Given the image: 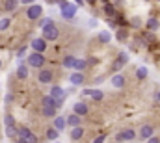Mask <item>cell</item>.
I'll return each instance as SVG.
<instances>
[{
	"mask_svg": "<svg viewBox=\"0 0 160 143\" xmlns=\"http://www.w3.org/2000/svg\"><path fill=\"white\" fill-rule=\"evenodd\" d=\"M121 2H123V0H114V4H116V6H121Z\"/></svg>",
	"mask_w": 160,
	"mask_h": 143,
	"instance_id": "42",
	"label": "cell"
},
{
	"mask_svg": "<svg viewBox=\"0 0 160 143\" xmlns=\"http://www.w3.org/2000/svg\"><path fill=\"white\" fill-rule=\"evenodd\" d=\"M50 22H52V21H50L48 17H43V19H39V26H41V28H43V26H47V24H50Z\"/></svg>",
	"mask_w": 160,
	"mask_h": 143,
	"instance_id": "32",
	"label": "cell"
},
{
	"mask_svg": "<svg viewBox=\"0 0 160 143\" xmlns=\"http://www.w3.org/2000/svg\"><path fill=\"white\" fill-rule=\"evenodd\" d=\"M86 2H88V4H95L97 0H86Z\"/></svg>",
	"mask_w": 160,
	"mask_h": 143,
	"instance_id": "43",
	"label": "cell"
},
{
	"mask_svg": "<svg viewBox=\"0 0 160 143\" xmlns=\"http://www.w3.org/2000/svg\"><path fill=\"white\" fill-rule=\"evenodd\" d=\"M73 111L77 113V115H88V111H89V108H88V104H84V102H77L75 106H73Z\"/></svg>",
	"mask_w": 160,
	"mask_h": 143,
	"instance_id": "14",
	"label": "cell"
},
{
	"mask_svg": "<svg viewBox=\"0 0 160 143\" xmlns=\"http://www.w3.org/2000/svg\"><path fill=\"white\" fill-rule=\"evenodd\" d=\"M118 37H119L121 41H123V39L127 37V34H125V30H119V34H118Z\"/></svg>",
	"mask_w": 160,
	"mask_h": 143,
	"instance_id": "35",
	"label": "cell"
},
{
	"mask_svg": "<svg viewBox=\"0 0 160 143\" xmlns=\"http://www.w3.org/2000/svg\"><path fill=\"white\" fill-rule=\"evenodd\" d=\"M41 106L43 108H58V104H56V99H52L50 95H45L41 99Z\"/></svg>",
	"mask_w": 160,
	"mask_h": 143,
	"instance_id": "16",
	"label": "cell"
},
{
	"mask_svg": "<svg viewBox=\"0 0 160 143\" xmlns=\"http://www.w3.org/2000/svg\"><path fill=\"white\" fill-rule=\"evenodd\" d=\"M147 74H149V71H147V67H140V69L136 71V76H138L140 80H143V78H147Z\"/></svg>",
	"mask_w": 160,
	"mask_h": 143,
	"instance_id": "28",
	"label": "cell"
},
{
	"mask_svg": "<svg viewBox=\"0 0 160 143\" xmlns=\"http://www.w3.org/2000/svg\"><path fill=\"white\" fill-rule=\"evenodd\" d=\"M110 39H112L110 32H101L99 34V41H102V43H110Z\"/></svg>",
	"mask_w": 160,
	"mask_h": 143,
	"instance_id": "30",
	"label": "cell"
},
{
	"mask_svg": "<svg viewBox=\"0 0 160 143\" xmlns=\"http://www.w3.org/2000/svg\"><path fill=\"white\" fill-rule=\"evenodd\" d=\"M69 82H71V86H82L84 84V74L80 71H75L69 76Z\"/></svg>",
	"mask_w": 160,
	"mask_h": 143,
	"instance_id": "12",
	"label": "cell"
},
{
	"mask_svg": "<svg viewBox=\"0 0 160 143\" xmlns=\"http://www.w3.org/2000/svg\"><path fill=\"white\" fill-rule=\"evenodd\" d=\"M158 26H160L158 19H149V21H147V28H149V30H158Z\"/></svg>",
	"mask_w": 160,
	"mask_h": 143,
	"instance_id": "26",
	"label": "cell"
},
{
	"mask_svg": "<svg viewBox=\"0 0 160 143\" xmlns=\"http://www.w3.org/2000/svg\"><path fill=\"white\" fill-rule=\"evenodd\" d=\"M93 143H104V136H102V134H101V136H97V140H95Z\"/></svg>",
	"mask_w": 160,
	"mask_h": 143,
	"instance_id": "34",
	"label": "cell"
},
{
	"mask_svg": "<svg viewBox=\"0 0 160 143\" xmlns=\"http://www.w3.org/2000/svg\"><path fill=\"white\" fill-rule=\"evenodd\" d=\"M75 63H77V58H73V56H65V58H63V67L75 69Z\"/></svg>",
	"mask_w": 160,
	"mask_h": 143,
	"instance_id": "22",
	"label": "cell"
},
{
	"mask_svg": "<svg viewBox=\"0 0 160 143\" xmlns=\"http://www.w3.org/2000/svg\"><path fill=\"white\" fill-rule=\"evenodd\" d=\"M112 86L114 87H125V76L121 72H118L116 76H112Z\"/></svg>",
	"mask_w": 160,
	"mask_h": 143,
	"instance_id": "18",
	"label": "cell"
},
{
	"mask_svg": "<svg viewBox=\"0 0 160 143\" xmlns=\"http://www.w3.org/2000/svg\"><path fill=\"white\" fill-rule=\"evenodd\" d=\"M86 67H88V62H86V60H77V63H75V69H77V71L82 72Z\"/></svg>",
	"mask_w": 160,
	"mask_h": 143,
	"instance_id": "27",
	"label": "cell"
},
{
	"mask_svg": "<svg viewBox=\"0 0 160 143\" xmlns=\"http://www.w3.org/2000/svg\"><path fill=\"white\" fill-rule=\"evenodd\" d=\"M48 95H50L52 99H56V104H58V108H62L63 101H65V89H63V87H60V86H52Z\"/></svg>",
	"mask_w": 160,
	"mask_h": 143,
	"instance_id": "4",
	"label": "cell"
},
{
	"mask_svg": "<svg viewBox=\"0 0 160 143\" xmlns=\"http://www.w3.org/2000/svg\"><path fill=\"white\" fill-rule=\"evenodd\" d=\"M38 78H39L41 84H50V82L54 80V72L48 71V69H41L39 74H38Z\"/></svg>",
	"mask_w": 160,
	"mask_h": 143,
	"instance_id": "10",
	"label": "cell"
},
{
	"mask_svg": "<svg viewBox=\"0 0 160 143\" xmlns=\"http://www.w3.org/2000/svg\"><path fill=\"white\" fill-rule=\"evenodd\" d=\"M41 15H43V7L39 4H32L26 7V17L30 21H38V19H41Z\"/></svg>",
	"mask_w": 160,
	"mask_h": 143,
	"instance_id": "6",
	"label": "cell"
},
{
	"mask_svg": "<svg viewBox=\"0 0 160 143\" xmlns=\"http://www.w3.org/2000/svg\"><path fill=\"white\" fill-rule=\"evenodd\" d=\"M47 43H48V41H47L45 37H38V39L32 41V48H34L36 52H41V54H43V52L47 50Z\"/></svg>",
	"mask_w": 160,
	"mask_h": 143,
	"instance_id": "9",
	"label": "cell"
},
{
	"mask_svg": "<svg viewBox=\"0 0 160 143\" xmlns=\"http://www.w3.org/2000/svg\"><path fill=\"white\" fill-rule=\"evenodd\" d=\"M19 138L26 140L28 143H38V138L34 136V132H32L30 128H26V126H21V128H19Z\"/></svg>",
	"mask_w": 160,
	"mask_h": 143,
	"instance_id": "7",
	"label": "cell"
},
{
	"mask_svg": "<svg viewBox=\"0 0 160 143\" xmlns=\"http://www.w3.org/2000/svg\"><path fill=\"white\" fill-rule=\"evenodd\" d=\"M134 138H136V132H134L132 128H127V130H123V132H119V134L116 136L118 141H132Z\"/></svg>",
	"mask_w": 160,
	"mask_h": 143,
	"instance_id": "8",
	"label": "cell"
},
{
	"mask_svg": "<svg viewBox=\"0 0 160 143\" xmlns=\"http://www.w3.org/2000/svg\"><path fill=\"white\" fill-rule=\"evenodd\" d=\"M75 2H77V6H78V7H80V6H84V0H75Z\"/></svg>",
	"mask_w": 160,
	"mask_h": 143,
	"instance_id": "39",
	"label": "cell"
},
{
	"mask_svg": "<svg viewBox=\"0 0 160 143\" xmlns=\"http://www.w3.org/2000/svg\"><path fill=\"white\" fill-rule=\"evenodd\" d=\"M104 13L108 15V17H116V9H114V6L108 2V4H104Z\"/></svg>",
	"mask_w": 160,
	"mask_h": 143,
	"instance_id": "24",
	"label": "cell"
},
{
	"mask_svg": "<svg viewBox=\"0 0 160 143\" xmlns=\"http://www.w3.org/2000/svg\"><path fill=\"white\" fill-rule=\"evenodd\" d=\"M58 136H60V130H56V128H54V126H52V128H48V130H47V138H48V140H56V138H58Z\"/></svg>",
	"mask_w": 160,
	"mask_h": 143,
	"instance_id": "25",
	"label": "cell"
},
{
	"mask_svg": "<svg viewBox=\"0 0 160 143\" xmlns=\"http://www.w3.org/2000/svg\"><path fill=\"white\" fill-rule=\"evenodd\" d=\"M157 101H158V102H160V91H158V93H157Z\"/></svg>",
	"mask_w": 160,
	"mask_h": 143,
	"instance_id": "44",
	"label": "cell"
},
{
	"mask_svg": "<svg viewBox=\"0 0 160 143\" xmlns=\"http://www.w3.org/2000/svg\"><path fill=\"white\" fill-rule=\"evenodd\" d=\"M41 30H43V37H45L47 41H56V39L60 37V32H58V26H56L54 22H50V24L43 26Z\"/></svg>",
	"mask_w": 160,
	"mask_h": 143,
	"instance_id": "2",
	"label": "cell"
},
{
	"mask_svg": "<svg viewBox=\"0 0 160 143\" xmlns=\"http://www.w3.org/2000/svg\"><path fill=\"white\" fill-rule=\"evenodd\" d=\"M82 93H84V95H86V97H91V93H93V89H84V91H82Z\"/></svg>",
	"mask_w": 160,
	"mask_h": 143,
	"instance_id": "36",
	"label": "cell"
},
{
	"mask_svg": "<svg viewBox=\"0 0 160 143\" xmlns=\"http://www.w3.org/2000/svg\"><path fill=\"white\" fill-rule=\"evenodd\" d=\"M19 4H21V0H4L2 9H4V11H15Z\"/></svg>",
	"mask_w": 160,
	"mask_h": 143,
	"instance_id": "13",
	"label": "cell"
},
{
	"mask_svg": "<svg viewBox=\"0 0 160 143\" xmlns=\"http://www.w3.org/2000/svg\"><path fill=\"white\" fill-rule=\"evenodd\" d=\"M127 62H128V56H127L125 52H121V54H119V58H118V60H116V63H114V71L121 69V67H123V65H125Z\"/></svg>",
	"mask_w": 160,
	"mask_h": 143,
	"instance_id": "17",
	"label": "cell"
},
{
	"mask_svg": "<svg viewBox=\"0 0 160 143\" xmlns=\"http://www.w3.org/2000/svg\"><path fill=\"white\" fill-rule=\"evenodd\" d=\"M45 2H48V4H56V2H60V0H45Z\"/></svg>",
	"mask_w": 160,
	"mask_h": 143,
	"instance_id": "41",
	"label": "cell"
},
{
	"mask_svg": "<svg viewBox=\"0 0 160 143\" xmlns=\"http://www.w3.org/2000/svg\"><path fill=\"white\" fill-rule=\"evenodd\" d=\"M147 143H160V140L157 138V136H151V138L147 140Z\"/></svg>",
	"mask_w": 160,
	"mask_h": 143,
	"instance_id": "33",
	"label": "cell"
},
{
	"mask_svg": "<svg viewBox=\"0 0 160 143\" xmlns=\"http://www.w3.org/2000/svg\"><path fill=\"white\" fill-rule=\"evenodd\" d=\"M67 126V117H62V115H58V117H54V128L56 130H63Z\"/></svg>",
	"mask_w": 160,
	"mask_h": 143,
	"instance_id": "15",
	"label": "cell"
},
{
	"mask_svg": "<svg viewBox=\"0 0 160 143\" xmlns=\"http://www.w3.org/2000/svg\"><path fill=\"white\" fill-rule=\"evenodd\" d=\"M24 52H26V47H22V48L19 50V56H24Z\"/></svg>",
	"mask_w": 160,
	"mask_h": 143,
	"instance_id": "38",
	"label": "cell"
},
{
	"mask_svg": "<svg viewBox=\"0 0 160 143\" xmlns=\"http://www.w3.org/2000/svg\"><path fill=\"white\" fill-rule=\"evenodd\" d=\"M9 19L6 17V19H0V32H4V30H8V26H9Z\"/></svg>",
	"mask_w": 160,
	"mask_h": 143,
	"instance_id": "31",
	"label": "cell"
},
{
	"mask_svg": "<svg viewBox=\"0 0 160 143\" xmlns=\"http://www.w3.org/2000/svg\"><path fill=\"white\" fill-rule=\"evenodd\" d=\"M58 108H43V117H56Z\"/></svg>",
	"mask_w": 160,
	"mask_h": 143,
	"instance_id": "23",
	"label": "cell"
},
{
	"mask_svg": "<svg viewBox=\"0 0 160 143\" xmlns=\"http://www.w3.org/2000/svg\"><path fill=\"white\" fill-rule=\"evenodd\" d=\"M21 4H26V6H32V4H34V0H21Z\"/></svg>",
	"mask_w": 160,
	"mask_h": 143,
	"instance_id": "37",
	"label": "cell"
},
{
	"mask_svg": "<svg viewBox=\"0 0 160 143\" xmlns=\"http://www.w3.org/2000/svg\"><path fill=\"white\" fill-rule=\"evenodd\" d=\"M153 134H155V128H153L151 125H143V126L140 128V138H142V140H149Z\"/></svg>",
	"mask_w": 160,
	"mask_h": 143,
	"instance_id": "11",
	"label": "cell"
},
{
	"mask_svg": "<svg viewBox=\"0 0 160 143\" xmlns=\"http://www.w3.org/2000/svg\"><path fill=\"white\" fill-rule=\"evenodd\" d=\"M82 136H84V128H82V126H73V128H71V140L77 141Z\"/></svg>",
	"mask_w": 160,
	"mask_h": 143,
	"instance_id": "20",
	"label": "cell"
},
{
	"mask_svg": "<svg viewBox=\"0 0 160 143\" xmlns=\"http://www.w3.org/2000/svg\"><path fill=\"white\" fill-rule=\"evenodd\" d=\"M60 4V9H62V17L63 19H67V21H71L75 15H77V4H71V2H67V0H60L58 2Z\"/></svg>",
	"mask_w": 160,
	"mask_h": 143,
	"instance_id": "1",
	"label": "cell"
},
{
	"mask_svg": "<svg viewBox=\"0 0 160 143\" xmlns=\"http://www.w3.org/2000/svg\"><path fill=\"white\" fill-rule=\"evenodd\" d=\"M80 123H82V121H80V115H77V113H71V115L67 117V125H69L71 128H73V126H80Z\"/></svg>",
	"mask_w": 160,
	"mask_h": 143,
	"instance_id": "19",
	"label": "cell"
},
{
	"mask_svg": "<svg viewBox=\"0 0 160 143\" xmlns=\"http://www.w3.org/2000/svg\"><path fill=\"white\" fill-rule=\"evenodd\" d=\"M0 65H2V62H0Z\"/></svg>",
	"mask_w": 160,
	"mask_h": 143,
	"instance_id": "46",
	"label": "cell"
},
{
	"mask_svg": "<svg viewBox=\"0 0 160 143\" xmlns=\"http://www.w3.org/2000/svg\"><path fill=\"white\" fill-rule=\"evenodd\" d=\"M102 2H104V4H108V0H102Z\"/></svg>",
	"mask_w": 160,
	"mask_h": 143,
	"instance_id": "45",
	"label": "cell"
},
{
	"mask_svg": "<svg viewBox=\"0 0 160 143\" xmlns=\"http://www.w3.org/2000/svg\"><path fill=\"white\" fill-rule=\"evenodd\" d=\"M45 62H47V60H45V56H43L41 52H36V50H34V52H32V54L28 56V65H30V67H36V69H43Z\"/></svg>",
	"mask_w": 160,
	"mask_h": 143,
	"instance_id": "3",
	"label": "cell"
},
{
	"mask_svg": "<svg viewBox=\"0 0 160 143\" xmlns=\"http://www.w3.org/2000/svg\"><path fill=\"white\" fill-rule=\"evenodd\" d=\"M17 76H19L21 80H26V78H28V65H22V63H21V65L17 67Z\"/></svg>",
	"mask_w": 160,
	"mask_h": 143,
	"instance_id": "21",
	"label": "cell"
},
{
	"mask_svg": "<svg viewBox=\"0 0 160 143\" xmlns=\"http://www.w3.org/2000/svg\"><path fill=\"white\" fill-rule=\"evenodd\" d=\"M17 143H28L26 140H22V138H17Z\"/></svg>",
	"mask_w": 160,
	"mask_h": 143,
	"instance_id": "40",
	"label": "cell"
},
{
	"mask_svg": "<svg viewBox=\"0 0 160 143\" xmlns=\"http://www.w3.org/2000/svg\"><path fill=\"white\" fill-rule=\"evenodd\" d=\"M102 97H104V93L101 89H93V93H91V99L93 101H102Z\"/></svg>",
	"mask_w": 160,
	"mask_h": 143,
	"instance_id": "29",
	"label": "cell"
},
{
	"mask_svg": "<svg viewBox=\"0 0 160 143\" xmlns=\"http://www.w3.org/2000/svg\"><path fill=\"white\" fill-rule=\"evenodd\" d=\"M4 121H6V134H8L9 138H19V128H15V121H13V117L8 113V115L4 117Z\"/></svg>",
	"mask_w": 160,
	"mask_h": 143,
	"instance_id": "5",
	"label": "cell"
}]
</instances>
